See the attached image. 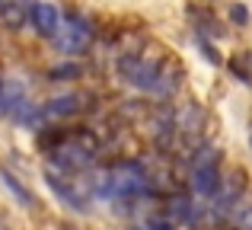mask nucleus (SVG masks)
Listing matches in <instances>:
<instances>
[{"mask_svg":"<svg viewBox=\"0 0 252 230\" xmlns=\"http://www.w3.org/2000/svg\"><path fill=\"white\" fill-rule=\"evenodd\" d=\"M118 74H122L125 83L144 90V93H154V96H172L179 87V70H172L169 64L147 58V55L118 58Z\"/></svg>","mask_w":252,"mask_h":230,"instance_id":"nucleus-1","label":"nucleus"},{"mask_svg":"<svg viewBox=\"0 0 252 230\" xmlns=\"http://www.w3.org/2000/svg\"><path fill=\"white\" fill-rule=\"evenodd\" d=\"M51 157H55V166L58 169L80 173V169H86L93 160H96V144H93L90 134H64V137H58V141H55Z\"/></svg>","mask_w":252,"mask_h":230,"instance_id":"nucleus-2","label":"nucleus"},{"mask_svg":"<svg viewBox=\"0 0 252 230\" xmlns=\"http://www.w3.org/2000/svg\"><path fill=\"white\" fill-rule=\"evenodd\" d=\"M109 182H112V195L109 198H122V201H137L144 195H150V179L144 173L141 163H118L109 169Z\"/></svg>","mask_w":252,"mask_h":230,"instance_id":"nucleus-3","label":"nucleus"},{"mask_svg":"<svg viewBox=\"0 0 252 230\" xmlns=\"http://www.w3.org/2000/svg\"><path fill=\"white\" fill-rule=\"evenodd\" d=\"M51 42H55V48L61 51V55L67 58H77L83 55V51H90L93 45V26L86 23L80 16H61V26H58V32L51 35Z\"/></svg>","mask_w":252,"mask_h":230,"instance_id":"nucleus-4","label":"nucleus"},{"mask_svg":"<svg viewBox=\"0 0 252 230\" xmlns=\"http://www.w3.org/2000/svg\"><path fill=\"white\" fill-rule=\"evenodd\" d=\"M220 166H217V150L214 147H201L198 157L191 160V189L201 198H214L220 192Z\"/></svg>","mask_w":252,"mask_h":230,"instance_id":"nucleus-5","label":"nucleus"},{"mask_svg":"<svg viewBox=\"0 0 252 230\" xmlns=\"http://www.w3.org/2000/svg\"><path fill=\"white\" fill-rule=\"evenodd\" d=\"M45 179H48L51 192H55L70 211H90V201H86V195L80 192V182H70L64 173H55V169H45Z\"/></svg>","mask_w":252,"mask_h":230,"instance_id":"nucleus-6","label":"nucleus"},{"mask_svg":"<svg viewBox=\"0 0 252 230\" xmlns=\"http://www.w3.org/2000/svg\"><path fill=\"white\" fill-rule=\"evenodd\" d=\"M29 19H32V29L38 32L42 38H51L61 26V10L55 3H45V0H35L29 6Z\"/></svg>","mask_w":252,"mask_h":230,"instance_id":"nucleus-7","label":"nucleus"},{"mask_svg":"<svg viewBox=\"0 0 252 230\" xmlns=\"http://www.w3.org/2000/svg\"><path fill=\"white\" fill-rule=\"evenodd\" d=\"M74 112H80V96H77V93L55 96V99L42 102V118H45V122H58V118H67Z\"/></svg>","mask_w":252,"mask_h":230,"instance_id":"nucleus-8","label":"nucleus"},{"mask_svg":"<svg viewBox=\"0 0 252 230\" xmlns=\"http://www.w3.org/2000/svg\"><path fill=\"white\" fill-rule=\"evenodd\" d=\"M29 6L26 0H0V23L6 29H23L26 19H29Z\"/></svg>","mask_w":252,"mask_h":230,"instance_id":"nucleus-9","label":"nucleus"},{"mask_svg":"<svg viewBox=\"0 0 252 230\" xmlns=\"http://www.w3.org/2000/svg\"><path fill=\"white\" fill-rule=\"evenodd\" d=\"M26 102V93H23V87L19 83H13V80H3L0 83V115H6V118H13L19 112V106Z\"/></svg>","mask_w":252,"mask_h":230,"instance_id":"nucleus-10","label":"nucleus"},{"mask_svg":"<svg viewBox=\"0 0 252 230\" xmlns=\"http://www.w3.org/2000/svg\"><path fill=\"white\" fill-rule=\"evenodd\" d=\"M0 179H3V186L10 189V192L16 195V198H19V205H26V208H35V195H32L29 189H26L23 182H19L16 176L10 173V169H0Z\"/></svg>","mask_w":252,"mask_h":230,"instance_id":"nucleus-11","label":"nucleus"},{"mask_svg":"<svg viewBox=\"0 0 252 230\" xmlns=\"http://www.w3.org/2000/svg\"><path fill=\"white\" fill-rule=\"evenodd\" d=\"M80 74H83V67L74 64V61H70V64H55V67L48 70L51 80H74V77H80Z\"/></svg>","mask_w":252,"mask_h":230,"instance_id":"nucleus-12","label":"nucleus"},{"mask_svg":"<svg viewBox=\"0 0 252 230\" xmlns=\"http://www.w3.org/2000/svg\"><path fill=\"white\" fill-rule=\"evenodd\" d=\"M230 23H233V26H246L249 23V10L243 3H233V6H230Z\"/></svg>","mask_w":252,"mask_h":230,"instance_id":"nucleus-13","label":"nucleus"},{"mask_svg":"<svg viewBox=\"0 0 252 230\" xmlns=\"http://www.w3.org/2000/svg\"><path fill=\"white\" fill-rule=\"evenodd\" d=\"M198 45H201V55L208 58L211 64H220V55H217V51H214V45H211V42H208V38H204V35H198Z\"/></svg>","mask_w":252,"mask_h":230,"instance_id":"nucleus-14","label":"nucleus"},{"mask_svg":"<svg viewBox=\"0 0 252 230\" xmlns=\"http://www.w3.org/2000/svg\"><path fill=\"white\" fill-rule=\"evenodd\" d=\"M240 230H252V208L246 214H243V221H240Z\"/></svg>","mask_w":252,"mask_h":230,"instance_id":"nucleus-15","label":"nucleus"},{"mask_svg":"<svg viewBox=\"0 0 252 230\" xmlns=\"http://www.w3.org/2000/svg\"><path fill=\"white\" fill-rule=\"evenodd\" d=\"M0 230H10V224H6V221H3V218H0Z\"/></svg>","mask_w":252,"mask_h":230,"instance_id":"nucleus-16","label":"nucleus"},{"mask_svg":"<svg viewBox=\"0 0 252 230\" xmlns=\"http://www.w3.org/2000/svg\"><path fill=\"white\" fill-rule=\"evenodd\" d=\"M61 230H74V227H67V224H64V227H61Z\"/></svg>","mask_w":252,"mask_h":230,"instance_id":"nucleus-17","label":"nucleus"}]
</instances>
